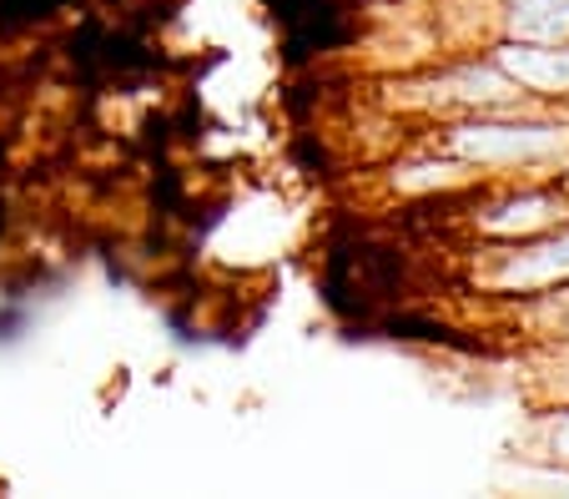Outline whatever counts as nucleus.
Listing matches in <instances>:
<instances>
[{"label": "nucleus", "instance_id": "nucleus-1", "mask_svg": "<svg viewBox=\"0 0 569 499\" xmlns=\"http://www.w3.org/2000/svg\"><path fill=\"white\" fill-rule=\"evenodd\" d=\"M439 147L443 157H459L463 167H479V172H499L509 182L559 177V167H569V121H509V111H469L463 121L439 131Z\"/></svg>", "mask_w": 569, "mask_h": 499}, {"label": "nucleus", "instance_id": "nucleus-2", "mask_svg": "<svg viewBox=\"0 0 569 499\" xmlns=\"http://www.w3.org/2000/svg\"><path fill=\"white\" fill-rule=\"evenodd\" d=\"M483 258H473V282L489 288L495 298H539L559 282H569V222L565 228L535 232V238H509L479 248Z\"/></svg>", "mask_w": 569, "mask_h": 499}, {"label": "nucleus", "instance_id": "nucleus-3", "mask_svg": "<svg viewBox=\"0 0 569 499\" xmlns=\"http://www.w3.org/2000/svg\"><path fill=\"white\" fill-rule=\"evenodd\" d=\"M495 61L539 101L569 97V36L565 41H509L495 51Z\"/></svg>", "mask_w": 569, "mask_h": 499}, {"label": "nucleus", "instance_id": "nucleus-4", "mask_svg": "<svg viewBox=\"0 0 569 499\" xmlns=\"http://www.w3.org/2000/svg\"><path fill=\"white\" fill-rule=\"evenodd\" d=\"M378 328H383L388 338H419V343H439V348H459V353H495L489 348V338L479 333H463V328L443 323V318H429V313H383L378 318Z\"/></svg>", "mask_w": 569, "mask_h": 499}, {"label": "nucleus", "instance_id": "nucleus-5", "mask_svg": "<svg viewBox=\"0 0 569 499\" xmlns=\"http://www.w3.org/2000/svg\"><path fill=\"white\" fill-rule=\"evenodd\" d=\"M505 21L515 41H565L569 0H505Z\"/></svg>", "mask_w": 569, "mask_h": 499}, {"label": "nucleus", "instance_id": "nucleus-6", "mask_svg": "<svg viewBox=\"0 0 569 499\" xmlns=\"http://www.w3.org/2000/svg\"><path fill=\"white\" fill-rule=\"evenodd\" d=\"M539 455H549V465L569 469V403H559L539 419Z\"/></svg>", "mask_w": 569, "mask_h": 499}, {"label": "nucleus", "instance_id": "nucleus-7", "mask_svg": "<svg viewBox=\"0 0 569 499\" xmlns=\"http://www.w3.org/2000/svg\"><path fill=\"white\" fill-rule=\"evenodd\" d=\"M549 383H555V399L569 403V353H559V373H555Z\"/></svg>", "mask_w": 569, "mask_h": 499}]
</instances>
